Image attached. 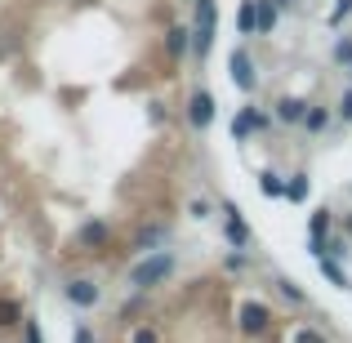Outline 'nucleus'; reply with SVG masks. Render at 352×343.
Segmentation results:
<instances>
[{
	"label": "nucleus",
	"instance_id": "6ab92c4d",
	"mask_svg": "<svg viewBox=\"0 0 352 343\" xmlns=\"http://www.w3.org/2000/svg\"><path fill=\"white\" fill-rule=\"evenodd\" d=\"M258 192H263V197H285V179L276 170H263L258 174Z\"/></svg>",
	"mask_w": 352,
	"mask_h": 343
},
{
	"label": "nucleus",
	"instance_id": "f03ea898",
	"mask_svg": "<svg viewBox=\"0 0 352 343\" xmlns=\"http://www.w3.org/2000/svg\"><path fill=\"white\" fill-rule=\"evenodd\" d=\"M72 245H76L80 254H103V250H112V223H107V219H85V223L72 232Z\"/></svg>",
	"mask_w": 352,
	"mask_h": 343
},
{
	"label": "nucleus",
	"instance_id": "f8f14e48",
	"mask_svg": "<svg viewBox=\"0 0 352 343\" xmlns=\"http://www.w3.org/2000/svg\"><path fill=\"white\" fill-rule=\"evenodd\" d=\"M165 54H170V58H183V54H192V27H170V32H165Z\"/></svg>",
	"mask_w": 352,
	"mask_h": 343
},
{
	"label": "nucleus",
	"instance_id": "7c9ffc66",
	"mask_svg": "<svg viewBox=\"0 0 352 343\" xmlns=\"http://www.w3.org/2000/svg\"><path fill=\"white\" fill-rule=\"evenodd\" d=\"M344 232H348V236H352V210H348V219H344Z\"/></svg>",
	"mask_w": 352,
	"mask_h": 343
},
{
	"label": "nucleus",
	"instance_id": "aec40b11",
	"mask_svg": "<svg viewBox=\"0 0 352 343\" xmlns=\"http://www.w3.org/2000/svg\"><path fill=\"white\" fill-rule=\"evenodd\" d=\"M276 290H281V299H290V303H308V294H303L299 281H290V276H276Z\"/></svg>",
	"mask_w": 352,
	"mask_h": 343
},
{
	"label": "nucleus",
	"instance_id": "1a4fd4ad",
	"mask_svg": "<svg viewBox=\"0 0 352 343\" xmlns=\"http://www.w3.org/2000/svg\"><path fill=\"white\" fill-rule=\"evenodd\" d=\"M228 67H232V85L241 89V94H250V89L258 85V76H254V63H250V54H245V49H232Z\"/></svg>",
	"mask_w": 352,
	"mask_h": 343
},
{
	"label": "nucleus",
	"instance_id": "4468645a",
	"mask_svg": "<svg viewBox=\"0 0 352 343\" xmlns=\"http://www.w3.org/2000/svg\"><path fill=\"white\" fill-rule=\"evenodd\" d=\"M308 192H312V179H308V174H290V179H285V201H290V206H303V201H308Z\"/></svg>",
	"mask_w": 352,
	"mask_h": 343
},
{
	"label": "nucleus",
	"instance_id": "2f4dec72",
	"mask_svg": "<svg viewBox=\"0 0 352 343\" xmlns=\"http://www.w3.org/2000/svg\"><path fill=\"white\" fill-rule=\"evenodd\" d=\"M272 5H276V9H290V5H294V0H272Z\"/></svg>",
	"mask_w": 352,
	"mask_h": 343
},
{
	"label": "nucleus",
	"instance_id": "412c9836",
	"mask_svg": "<svg viewBox=\"0 0 352 343\" xmlns=\"http://www.w3.org/2000/svg\"><path fill=\"white\" fill-rule=\"evenodd\" d=\"M236 32H241V36L254 32V0H245V5L236 9Z\"/></svg>",
	"mask_w": 352,
	"mask_h": 343
},
{
	"label": "nucleus",
	"instance_id": "7ed1b4c3",
	"mask_svg": "<svg viewBox=\"0 0 352 343\" xmlns=\"http://www.w3.org/2000/svg\"><path fill=\"white\" fill-rule=\"evenodd\" d=\"M214 27H219V5L214 0H197V23H192V54L206 58L214 45Z\"/></svg>",
	"mask_w": 352,
	"mask_h": 343
},
{
	"label": "nucleus",
	"instance_id": "39448f33",
	"mask_svg": "<svg viewBox=\"0 0 352 343\" xmlns=\"http://www.w3.org/2000/svg\"><path fill=\"white\" fill-rule=\"evenodd\" d=\"M63 299H67L72 308L89 312V308H98V303H103V285H98L94 276H72V281L63 285Z\"/></svg>",
	"mask_w": 352,
	"mask_h": 343
},
{
	"label": "nucleus",
	"instance_id": "4be33fe9",
	"mask_svg": "<svg viewBox=\"0 0 352 343\" xmlns=\"http://www.w3.org/2000/svg\"><path fill=\"white\" fill-rule=\"evenodd\" d=\"M290 343H330L321 330H312V326H294L290 330Z\"/></svg>",
	"mask_w": 352,
	"mask_h": 343
},
{
	"label": "nucleus",
	"instance_id": "393cba45",
	"mask_svg": "<svg viewBox=\"0 0 352 343\" xmlns=\"http://www.w3.org/2000/svg\"><path fill=\"white\" fill-rule=\"evenodd\" d=\"M348 14H352V0H339V5H335V9H330V23H335V27H339V23H344V18H348Z\"/></svg>",
	"mask_w": 352,
	"mask_h": 343
},
{
	"label": "nucleus",
	"instance_id": "a878e982",
	"mask_svg": "<svg viewBox=\"0 0 352 343\" xmlns=\"http://www.w3.org/2000/svg\"><path fill=\"white\" fill-rule=\"evenodd\" d=\"M335 63H348V67H352V41H339L335 45Z\"/></svg>",
	"mask_w": 352,
	"mask_h": 343
},
{
	"label": "nucleus",
	"instance_id": "cd10ccee",
	"mask_svg": "<svg viewBox=\"0 0 352 343\" xmlns=\"http://www.w3.org/2000/svg\"><path fill=\"white\" fill-rule=\"evenodd\" d=\"M188 214H192V219H210V201H192Z\"/></svg>",
	"mask_w": 352,
	"mask_h": 343
},
{
	"label": "nucleus",
	"instance_id": "a211bd4d",
	"mask_svg": "<svg viewBox=\"0 0 352 343\" xmlns=\"http://www.w3.org/2000/svg\"><path fill=\"white\" fill-rule=\"evenodd\" d=\"M317 267H321V276H326L330 285H339V290H348V272L339 267V258H317Z\"/></svg>",
	"mask_w": 352,
	"mask_h": 343
},
{
	"label": "nucleus",
	"instance_id": "9d476101",
	"mask_svg": "<svg viewBox=\"0 0 352 343\" xmlns=\"http://www.w3.org/2000/svg\"><path fill=\"white\" fill-rule=\"evenodd\" d=\"M258 129H267V116L254 112V107H241V112L232 116V138L236 143H245L250 134H258Z\"/></svg>",
	"mask_w": 352,
	"mask_h": 343
},
{
	"label": "nucleus",
	"instance_id": "c756f323",
	"mask_svg": "<svg viewBox=\"0 0 352 343\" xmlns=\"http://www.w3.org/2000/svg\"><path fill=\"white\" fill-rule=\"evenodd\" d=\"M245 263H250L245 254H228V267H232V272H241V267H245Z\"/></svg>",
	"mask_w": 352,
	"mask_h": 343
},
{
	"label": "nucleus",
	"instance_id": "f257e3e1",
	"mask_svg": "<svg viewBox=\"0 0 352 343\" xmlns=\"http://www.w3.org/2000/svg\"><path fill=\"white\" fill-rule=\"evenodd\" d=\"M174 272H179V258H174L170 250H152V254H143L134 267H129V285L147 294V290H161Z\"/></svg>",
	"mask_w": 352,
	"mask_h": 343
},
{
	"label": "nucleus",
	"instance_id": "9b49d317",
	"mask_svg": "<svg viewBox=\"0 0 352 343\" xmlns=\"http://www.w3.org/2000/svg\"><path fill=\"white\" fill-rule=\"evenodd\" d=\"M330 228H335L330 210H317V214H312V223H308V250H312V254H321V245H326Z\"/></svg>",
	"mask_w": 352,
	"mask_h": 343
},
{
	"label": "nucleus",
	"instance_id": "2eb2a0df",
	"mask_svg": "<svg viewBox=\"0 0 352 343\" xmlns=\"http://www.w3.org/2000/svg\"><path fill=\"white\" fill-rule=\"evenodd\" d=\"M165 236H170V228H138V236H134V250H138V254H152V250L161 245Z\"/></svg>",
	"mask_w": 352,
	"mask_h": 343
},
{
	"label": "nucleus",
	"instance_id": "6e6552de",
	"mask_svg": "<svg viewBox=\"0 0 352 343\" xmlns=\"http://www.w3.org/2000/svg\"><path fill=\"white\" fill-rule=\"evenodd\" d=\"M308 107H312V103H303V98L281 94V98H276V107H272V120H276V125H303Z\"/></svg>",
	"mask_w": 352,
	"mask_h": 343
},
{
	"label": "nucleus",
	"instance_id": "bb28decb",
	"mask_svg": "<svg viewBox=\"0 0 352 343\" xmlns=\"http://www.w3.org/2000/svg\"><path fill=\"white\" fill-rule=\"evenodd\" d=\"M23 335H27V343H45V335H41L36 321H23Z\"/></svg>",
	"mask_w": 352,
	"mask_h": 343
},
{
	"label": "nucleus",
	"instance_id": "f3484780",
	"mask_svg": "<svg viewBox=\"0 0 352 343\" xmlns=\"http://www.w3.org/2000/svg\"><path fill=\"white\" fill-rule=\"evenodd\" d=\"M23 303L18 299H0V330H9V326H23Z\"/></svg>",
	"mask_w": 352,
	"mask_h": 343
},
{
	"label": "nucleus",
	"instance_id": "0eeeda50",
	"mask_svg": "<svg viewBox=\"0 0 352 343\" xmlns=\"http://www.w3.org/2000/svg\"><path fill=\"white\" fill-rule=\"evenodd\" d=\"M219 210H223V236L232 241V250H245L254 236H250V228H245V219H241V210L232 206V201H223Z\"/></svg>",
	"mask_w": 352,
	"mask_h": 343
},
{
	"label": "nucleus",
	"instance_id": "b1692460",
	"mask_svg": "<svg viewBox=\"0 0 352 343\" xmlns=\"http://www.w3.org/2000/svg\"><path fill=\"white\" fill-rule=\"evenodd\" d=\"M72 343H98L94 326H89V321H76V330H72Z\"/></svg>",
	"mask_w": 352,
	"mask_h": 343
},
{
	"label": "nucleus",
	"instance_id": "c85d7f7f",
	"mask_svg": "<svg viewBox=\"0 0 352 343\" xmlns=\"http://www.w3.org/2000/svg\"><path fill=\"white\" fill-rule=\"evenodd\" d=\"M339 120H352V89L339 98Z\"/></svg>",
	"mask_w": 352,
	"mask_h": 343
},
{
	"label": "nucleus",
	"instance_id": "dca6fc26",
	"mask_svg": "<svg viewBox=\"0 0 352 343\" xmlns=\"http://www.w3.org/2000/svg\"><path fill=\"white\" fill-rule=\"evenodd\" d=\"M330 107H308V116H303V129H308V134H326L330 129Z\"/></svg>",
	"mask_w": 352,
	"mask_h": 343
},
{
	"label": "nucleus",
	"instance_id": "20e7f679",
	"mask_svg": "<svg viewBox=\"0 0 352 343\" xmlns=\"http://www.w3.org/2000/svg\"><path fill=\"white\" fill-rule=\"evenodd\" d=\"M236 326H241V335H245V339H263L267 330H272V308L258 303V299H245L236 308Z\"/></svg>",
	"mask_w": 352,
	"mask_h": 343
},
{
	"label": "nucleus",
	"instance_id": "5701e85b",
	"mask_svg": "<svg viewBox=\"0 0 352 343\" xmlns=\"http://www.w3.org/2000/svg\"><path fill=\"white\" fill-rule=\"evenodd\" d=\"M129 343H161V330H156V326H147V321H143V326H134V335H129Z\"/></svg>",
	"mask_w": 352,
	"mask_h": 343
},
{
	"label": "nucleus",
	"instance_id": "ddd939ff",
	"mask_svg": "<svg viewBox=\"0 0 352 343\" xmlns=\"http://www.w3.org/2000/svg\"><path fill=\"white\" fill-rule=\"evenodd\" d=\"M276 14H281V9H276L272 0H254V32L258 36H272L276 32Z\"/></svg>",
	"mask_w": 352,
	"mask_h": 343
},
{
	"label": "nucleus",
	"instance_id": "423d86ee",
	"mask_svg": "<svg viewBox=\"0 0 352 343\" xmlns=\"http://www.w3.org/2000/svg\"><path fill=\"white\" fill-rule=\"evenodd\" d=\"M214 116H219L214 94H210V89H192V94H188V125L192 129H210Z\"/></svg>",
	"mask_w": 352,
	"mask_h": 343
}]
</instances>
